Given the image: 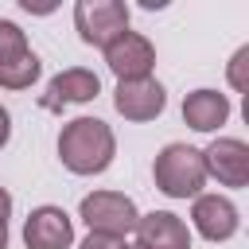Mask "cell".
I'll return each instance as SVG.
<instances>
[{
    "mask_svg": "<svg viewBox=\"0 0 249 249\" xmlns=\"http://www.w3.org/2000/svg\"><path fill=\"white\" fill-rule=\"evenodd\" d=\"M226 117H230V97L218 89H195L183 101V121L195 132H214L226 124Z\"/></svg>",
    "mask_w": 249,
    "mask_h": 249,
    "instance_id": "12",
    "label": "cell"
},
{
    "mask_svg": "<svg viewBox=\"0 0 249 249\" xmlns=\"http://www.w3.org/2000/svg\"><path fill=\"white\" fill-rule=\"evenodd\" d=\"M8 218H12V195L0 187V249H8Z\"/></svg>",
    "mask_w": 249,
    "mask_h": 249,
    "instance_id": "17",
    "label": "cell"
},
{
    "mask_svg": "<svg viewBox=\"0 0 249 249\" xmlns=\"http://www.w3.org/2000/svg\"><path fill=\"white\" fill-rule=\"evenodd\" d=\"M74 27L82 43L89 47H109L128 31V4L124 0H78L74 4Z\"/></svg>",
    "mask_w": 249,
    "mask_h": 249,
    "instance_id": "4",
    "label": "cell"
},
{
    "mask_svg": "<svg viewBox=\"0 0 249 249\" xmlns=\"http://www.w3.org/2000/svg\"><path fill=\"white\" fill-rule=\"evenodd\" d=\"M12 140V117H8V109L0 105V148Z\"/></svg>",
    "mask_w": 249,
    "mask_h": 249,
    "instance_id": "18",
    "label": "cell"
},
{
    "mask_svg": "<svg viewBox=\"0 0 249 249\" xmlns=\"http://www.w3.org/2000/svg\"><path fill=\"white\" fill-rule=\"evenodd\" d=\"M202 163H206V179L214 175L222 187H245L249 183V148H245V140H233V136L210 140V148L202 152Z\"/></svg>",
    "mask_w": 249,
    "mask_h": 249,
    "instance_id": "7",
    "label": "cell"
},
{
    "mask_svg": "<svg viewBox=\"0 0 249 249\" xmlns=\"http://www.w3.org/2000/svg\"><path fill=\"white\" fill-rule=\"evenodd\" d=\"M230 86L249 93V47H237V54L230 58Z\"/></svg>",
    "mask_w": 249,
    "mask_h": 249,
    "instance_id": "15",
    "label": "cell"
},
{
    "mask_svg": "<svg viewBox=\"0 0 249 249\" xmlns=\"http://www.w3.org/2000/svg\"><path fill=\"white\" fill-rule=\"evenodd\" d=\"M117 156V136L97 117H74L58 132V160L74 175H101Z\"/></svg>",
    "mask_w": 249,
    "mask_h": 249,
    "instance_id": "1",
    "label": "cell"
},
{
    "mask_svg": "<svg viewBox=\"0 0 249 249\" xmlns=\"http://www.w3.org/2000/svg\"><path fill=\"white\" fill-rule=\"evenodd\" d=\"M78 214L89 226V233H109V237H128L136 230V218H140L136 202L128 195H121V191H93V195H86Z\"/></svg>",
    "mask_w": 249,
    "mask_h": 249,
    "instance_id": "3",
    "label": "cell"
},
{
    "mask_svg": "<svg viewBox=\"0 0 249 249\" xmlns=\"http://www.w3.org/2000/svg\"><path fill=\"white\" fill-rule=\"evenodd\" d=\"M97 93H101V78L93 70H86V66H70V70L54 74L47 82V93L39 97V105L51 109V113H58L62 105H86Z\"/></svg>",
    "mask_w": 249,
    "mask_h": 249,
    "instance_id": "8",
    "label": "cell"
},
{
    "mask_svg": "<svg viewBox=\"0 0 249 249\" xmlns=\"http://www.w3.org/2000/svg\"><path fill=\"white\" fill-rule=\"evenodd\" d=\"M39 70H43V62H39L35 51H27L19 58H8V62H0V86L4 89H27L39 78Z\"/></svg>",
    "mask_w": 249,
    "mask_h": 249,
    "instance_id": "13",
    "label": "cell"
},
{
    "mask_svg": "<svg viewBox=\"0 0 249 249\" xmlns=\"http://www.w3.org/2000/svg\"><path fill=\"white\" fill-rule=\"evenodd\" d=\"M105 62L109 70L117 74V82H136V78H152V66H156V47L136 35V31H124L121 39H113L105 47Z\"/></svg>",
    "mask_w": 249,
    "mask_h": 249,
    "instance_id": "5",
    "label": "cell"
},
{
    "mask_svg": "<svg viewBox=\"0 0 249 249\" xmlns=\"http://www.w3.org/2000/svg\"><path fill=\"white\" fill-rule=\"evenodd\" d=\"M132 249H136V245H132Z\"/></svg>",
    "mask_w": 249,
    "mask_h": 249,
    "instance_id": "19",
    "label": "cell"
},
{
    "mask_svg": "<svg viewBox=\"0 0 249 249\" xmlns=\"http://www.w3.org/2000/svg\"><path fill=\"white\" fill-rule=\"evenodd\" d=\"M23 245L27 249H70L74 245V222L62 206H35L23 222Z\"/></svg>",
    "mask_w": 249,
    "mask_h": 249,
    "instance_id": "6",
    "label": "cell"
},
{
    "mask_svg": "<svg viewBox=\"0 0 249 249\" xmlns=\"http://www.w3.org/2000/svg\"><path fill=\"white\" fill-rule=\"evenodd\" d=\"M113 105L124 121H156L167 105V93L156 78H136V82H117Z\"/></svg>",
    "mask_w": 249,
    "mask_h": 249,
    "instance_id": "9",
    "label": "cell"
},
{
    "mask_svg": "<svg viewBox=\"0 0 249 249\" xmlns=\"http://www.w3.org/2000/svg\"><path fill=\"white\" fill-rule=\"evenodd\" d=\"M191 222H195V230H198L206 241H230V237L237 233V226H241L237 206H233L226 195H195Z\"/></svg>",
    "mask_w": 249,
    "mask_h": 249,
    "instance_id": "10",
    "label": "cell"
},
{
    "mask_svg": "<svg viewBox=\"0 0 249 249\" xmlns=\"http://www.w3.org/2000/svg\"><path fill=\"white\" fill-rule=\"evenodd\" d=\"M136 249H191V230L171 210H152L136 218Z\"/></svg>",
    "mask_w": 249,
    "mask_h": 249,
    "instance_id": "11",
    "label": "cell"
},
{
    "mask_svg": "<svg viewBox=\"0 0 249 249\" xmlns=\"http://www.w3.org/2000/svg\"><path fill=\"white\" fill-rule=\"evenodd\" d=\"M82 249H132L124 237H109V233H89L82 241Z\"/></svg>",
    "mask_w": 249,
    "mask_h": 249,
    "instance_id": "16",
    "label": "cell"
},
{
    "mask_svg": "<svg viewBox=\"0 0 249 249\" xmlns=\"http://www.w3.org/2000/svg\"><path fill=\"white\" fill-rule=\"evenodd\" d=\"M31 47H27V35L12 23V19H0V62H8V58H19V54H27Z\"/></svg>",
    "mask_w": 249,
    "mask_h": 249,
    "instance_id": "14",
    "label": "cell"
},
{
    "mask_svg": "<svg viewBox=\"0 0 249 249\" xmlns=\"http://www.w3.org/2000/svg\"><path fill=\"white\" fill-rule=\"evenodd\" d=\"M152 179L167 198H195L206 187L202 152L191 148V144H167L152 163Z\"/></svg>",
    "mask_w": 249,
    "mask_h": 249,
    "instance_id": "2",
    "label": "cell"
}]
</instances>
